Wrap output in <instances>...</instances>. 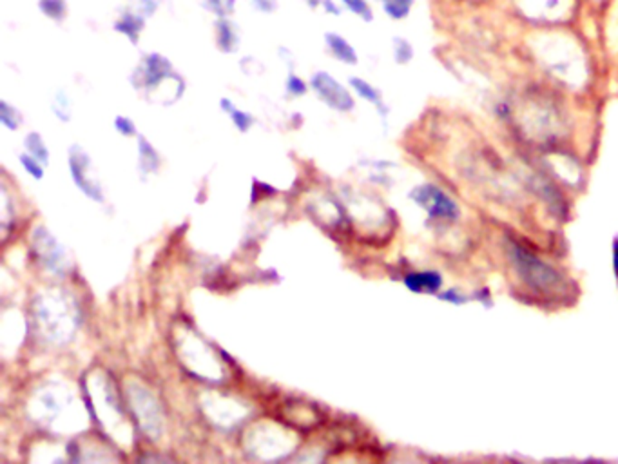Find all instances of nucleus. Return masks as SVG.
Wrapping results in <instances>:
<instances>
[{"mask_svg": "<svg viewBox=\"0 0 618 464\" xmlns=\"http://www.w3.org/2000/svg\"><path fill=\"white\" fill-rule=\"evenodd\" d=\"M501 5L526 30L575 26L587 10L584 0H501Z\"/></svg>", "mask_w": 618, "mask_h": 464, "instance_id": "f257e3e1", "label": "nucleus"}, {"mask_svg": "<svg viewBox=\"0 0 618 464\" xmlns=\"http://www.w3.org/2000/svg\"><path fill=\"white\" fill-rule=\"evenodd\" d=\"M220 107L229 115L230 122L234 124V127H236L239 133H247V131L256 124V118H254L250 113H247V111L236 107L229 98H221Z\"/></svg>", "mask_w": 618, "mask_h": 464, "instance_id": "f8f14e48", "label": "nucleus"}, {"mask_svg": "<svg viewBox=\"0 0 618 464\" xmlns=\"http://www.w3.org/2000/svg\"><path fill=\"white\" fill-rule=\"evenodd\" d=\"M214 37H216V48L225 53V55H232L239 50V30L238 24L232 23L229 17L218 19L214 23Z\"/></svg>", "mask_w": 618, "mask_h": 464, "instance_id": "423d86ee", "label": "nucleus"}, {"mask_svg": "<svg viewBox=\"0 0 618 464\" xmlns=\"http://www.w3.org/2000/svg\"><path fill=\"white\" fill-rule=\"evenodd\" d=\"M392 57H394V62L399 66L410 64L416 57L414 44L407 37H401V35L392 37Z\"/></svg>", "mask_w": 618, "mask_h": 464, "instance_id": "4468645a", "label": "nucleus"}, {"mask_svg": "<svg viewBox=\"0 0 618 464\" xmlns=\"http://www.w3.org/2000/svg\"><path fill=\"white\" fill-rule=\"evenodd\" d=\"M113 28H115V32L127 37L133 46H136L140 42L144 28H145V17L140 14H135L131 10H126L120 14V17L117 19Z\"/></svg>", "mask_w": 618, "mask_h": 464, "instance_id": "6e6552de", "label": "nucleus"}, {"mask_svg": "<svg viewBox=\"0 0 618 464\" xmlns=\"http://www.w3.org/2000/svg\"><path fill=\"white\" fill-rule=\"evenodd\" d=\"M138 151H140V171L145 174L154 172L158 169L160 156L154 151V147L149 144V140L142 135L138 136Z\"/></svg>", "mask_w": 618, "mask_h": 464, "instance_id": "ddd939ff", "label": "nucleus"}, {"mask_svg": "<svg viewBox=\"0 0 618 464\" xmlns=\"http://www.w3.org/2000/svg\"><path fill=\"white\" fill-rule=\"evenodd\" d=\"M311 88L316 93V97L323 100V104L329 106L331 109H336L340 113H349L356 107V100L352 93L336 79H332L327 71L314 73L311 79Z\"/></svg>", "mask_w": 618, "mask_h": 464, "instance_id": "7ed1b4c3", "label": "nucleus"}, {"mask_svg": "<svg viewBox=\"0 0 618 464\" xmlns=\"http://www.w3.org/2000/svg\"><path fill=\"white\" fill-rule=\"evenodd\" d=\"M325 46L331 51V55L336 60H340L342 64L356 66L360 62V55H358L356 48L340 33H334V32L325 33Z\"/></svg>", "mask_w": 618, "mask_h": 464, "instance_id": "0eeeda50", "label": "nucleus"}, {"mask_svg": "<svg viewBox=\"0 0 618 464\" xmlns=\"http://www.w3.org/2000/svg\"><path fill=\"white\" fill-rule=\"evenodd\" d=\"M349 84H351V88L356 91V95H358L360 98H363V100H367L369 104H372V106L378 109V113H379L383 118H387L389 107H387V104H385L383 93H381L376 86H372L369 80L360 79V77H352V79L349 80Z\"/></svg>", "mask_w": 618, "mask_h": 464, "instance_id": "1a4fd4ad", "label": "nucleus"}, {"mask_svg": "<svg viewBox=\"0 0 618 464\" xmlns=\"http://www.w3.org/2000/svg\"><path fill=\"white\" fill-rule=\"evenodd\" d=\"M376 3L387 19L394 23H403L412 15L417 0H376Z\"/></svg>", "mask_w": 618, "mask_h": 464, "instance_id": "9d476101", "label": "nucleus"}, {"mask_svg": "<svg viewBox=\"0 0 618 464\" xmlns=\"http://www.w3.org/2000/svg\"><path fill=\"white\" fill-rule=\"evenodd\" d=\"M173 80H180V77L176 75L169 59L160 53H149L147 57H144L131 75V84L145 97H151V93L158 91L160 86Z\"/></svg>", "mask_w": 618, "mask_h": 464, "instance_id": "f03ea898", "label": "nucleus"}, {"mask_svg": "<svg viewBox=\"0 0 618 464\" xmlns=\"http://www.w3.org/2000/svg\"><path fill=\"white\" fill-rule=\"evenodd\" d=\"M198 5L216 15L218 19H223V17H229L234 14V8H236V0H198Z\"/></svg>", "mask_w": 618, "mask_h": 464, "instance_id": "f3484780", "label": "nucleus"}, {"mask_svg": "<svg viewBox=\"0 0 618 464\" xmlns=\"http://www.w3.org/2000/svg\"><path fill=\"white\" fill-rule=\"evenodd\" d=\"M21 163H23V167H24L35 180H42V176H44L42 163H41L35 156H32L28 151L21 154Z\"/></svg>", "mask_w": 618, "mask_h": 464, "instance_id": "aec40b11", "label": "nucleus"}, {"mask_svg": "<svg viewBox=\"0 0 618 464\" xmlns=\"http://www.w3.org/2000/svg\"><path fill=\"white\" fill-rule=\"evenodd\" d=\"M304 3L308 5V8H311V10H318V8H322L323 0H304Z\"/></svg>", "mask_w": 618, "mask_h": 464, "instance_id": "bb28decb", "label": "nucleus"}, {"mask_svg": "<svg viewBox=\"0 0 618 464\" xmlns=\"http://www.w3.org/2000/svg\"><path fill=\"white\" fill-rule=\"evenodd\" d=\"M88 165H89V156L79 145H73L70 149V171H71L73 181L86 196H89L95 201H102L104 194H102L100 185L93 178H89V172L86 174Z\"/></svg>", "mask_w": 618, "mask_h": 464, "instance_id": "39448f33", "label": "nucleus"}, {"mask_svg": "<svg viewBox=\"0 0 618 464\" xmlns=\"http://www.w3.org/2000/svg\"><path fill=\"white\" fill-rule=\"evenodd\" d=\"M614 0H584V5L587 10H593V12H607L611 6H613Z\"/></svg>", "mask_w": 618, "mask_h": 464, "instance_id": "393cba45", "label": "nucleus"}, {"mask_svg": "<svg viewBox=\"0 0 618 464\" xmlns=\"http://www.w3.org/2000/svg\"><path fill=\"white\" fill-rule=\"evenodd\" d=\"M250 5L261 14H274L277 10V0H250Z\"/></svg>", "mask_w": 618, "mask_h": 464, "instance_id": "b1692460", "label": "nucleus"}, {"mask_svg": "<svg viewBox=\"0 0 618 464\" xmlns=\"http://www.w3.org/2000/svg\"><path fill=\"white\" fill-rule=\"evenodd\" d=\"M286 93L288 95H292V97H303L306 91H308V86H306V82L303 80V79H299L295 73H288V77H286Z\"/></svg>", "mask_w": 618, "mask_h": 464, "instance_id": "412c9836", "label": "nucleus"}, {"mask_svg": "<svg viewBox=\"0 0 618 464\" xmlns=\"http://www.w3.org/2000/svg\"><path fill=\"white\" fill-rule=\"evenodd\" d=\"M113 124H115V129L124 136H135L136 135V125L127 116H117Z\"/></svg>", "mask_w": 618, "mask_h": 464, "instance_id": "4be33fe9", "label": "nucleus"}, {"mask_svg": "<svg viewBox=\"0 0 618 464\" xmlns=\"http://www.w3.org/2000/svg\"><path fill=\"white\" fill-rule=\"evenodd\" d=\"M405 285L412 292H437L443 285V280L437 273H414L405 278Z\"/></svg>", "mask_w": 618, "mask_h": 464, "instance_id": "9b49d317", "label": "nucleus"}, {"mask_svg": "<svg viewBox=\"0 0 618 464\" xmlns=\"http://www.w3.org/2000/svg\"><path fill=\"white\" fill-rule=\"evenodd\" d=\"M39 10L53 23H64L68 19V0H39Z\"/></svg>", "mask_w": 618, "mask_h": 464, "instance_id": "2eb2a0df", "label": "nucleus"}, {"mask_svg": "<svg viewBox=\"0 0 618 464\" xmlns=\"http://www.w3.org/2000/svg\"><path fill=\"white\" fill-rule=\"evenodd\" d=\"M26 149L32 156H35L42 165L50 163V151L46 147L44 138L39 133H30L26 136Z\"/></svg>", "mask_w": 618, "mask_h": 464, "instance_id": "a211bd4d", "label": "nucleus"}, {"mask_svg": "<svg viewBox=\"0 0 618 464\" xmlns=\"http://www.w3.org/2000/svg\"><path fill=\"white\" fill-rule=\"evenodd\" d=\"M136 5H138V14L144 17H153L158 10L156 0H136Z\"/></svg>", "mask_w": 618, "mask_h": 464, "instance_id": "5701e85b", "label": "nucleus"}, {"mask_svg": "<svg viewBox=\"0 0 618 464\" xmlns=\"http://www.w3.org/2000/svg\"><path fill=\"white\" fill-rule=\"evenodd\" d=\"M342 5L345 10H349L354 17H358L363 23H374L376 12L369 0H342Z\"/></svg>", "mask_w": 618, "mask_h": 464, "instance_id": "dca6fc26", "label": "nucleus"}, {"mask_svg": "<svg viewBox=\"0 0 618 464\" xmlns=\"http://www.w3.org/2000/svg\"><path fill=\"white\" fill-rule=\"evenodd\" d=\"M0 122H3L8 129L15 131L23 125L24 116L15 106H12L8 100H3L0 102Z\"/></svg>", "mask_w": 618, "mask_h": 464, "instance_id": "6ab92c4d", "label": "nucleus"}, {"mask_svg": "<svg viewBox=\"0 0 618 464\" xmlns=\"http://www.w3.org/2000/svg\"><path fill=\"white\" fill-rule=\"evenodd\" d=\"M322 10L327 14V15H334V17H340L342 15V6L338 3H334V0H323L322 3Z\"/></svg>", "mask_w": 618, "mask_h": 464, "instance_id": "a878e982", "label": "nucleus"}, {"mask_svg": "<svg viewBox=\"0 0 618 464\" xmlns=\"http://www.w3.org/2000/svg\"><path fill=\"white\" fill-rule=\"evenodd\" d=\"M412 198L417 201V205L425 207L426 212L432 218H441V219H455L459 214L455 203L437 187L426 185V187H417L412 192Z\"/></svg>", "mask_w": 618, "mask_h": 464, "instance_id": "20e7f679", "label": "nucleus"}]
</instances>
